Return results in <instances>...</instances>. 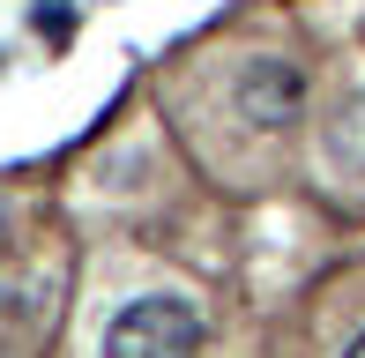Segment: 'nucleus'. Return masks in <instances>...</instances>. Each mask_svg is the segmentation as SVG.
I'll list each match as a JSON object with an SVG mask.
<instances>
[{"mask_svg": "<svg viewBox=\"0 0 365 358\" xmlns=\"http://www.w3.org/2000/svg\"><path fill=\"white\" fill-rule=\"evenodd\" d=\"M343 358H365V336H358V344H351V351H343Z\"/></svg>", "mask_w": 365, "mask_h": 358, "instance_id": "obj_5", "label": "nucleus"}, {"mask_svg": "<svg viewBox=\"0 0 365 358\" xmlns=\"http://www.w3.org/2000/svg\"><path fill=\"white\" fill-rule=\"evenodd\" d=\"M298 105H306V75L291 68V60H246L239 68V112L254 127H291L298 120Z\"/></svg>", "mask_w": 365, "mask_h": 358, "instance_id": "obj_2", "label": "nucleus"}, {"mask_svg": "<svg viewBox=\"0 0 365 358\" xmlns=\"http://www.w3.org/2000/svg\"><path fill=\"white\" fill-rule=\"evenodd\" d=\"M105 358H202V314L172 291H149V299L112 314Z\"/></svg>", "mask_w": 365, "mask_h": 358, "instance_id": "obj_1", "label": "nucleus"}, {"mask_svg": "<svg viewBox=\"0 0 365 358\" xmlns=\"http://www.w3.org/2000/svg\"><path fill=\"white\" fill-rule=\"evenodd\" d=\"M30 23H38V38H53V45H60V38L75 30V15H68V8H38Z\"/></svg>", "mask_w": 365, "mask_h": 358, "instance_id": "obj_3", "label": "nucleus"}, {"mask_svg": "<svg viewBox=\"0 0 365 358\" xmlns=\"http://www.w3.org/2000/svg\"><path fill=\"white\" fill-rule=\"evenodd\" d=\"M0 254H8V202H0Z\"/></svg>", "mask_w": 365, "mask_h": 358, "instance_id": "obj_4", "label": "nucleus"}]
</instances>
